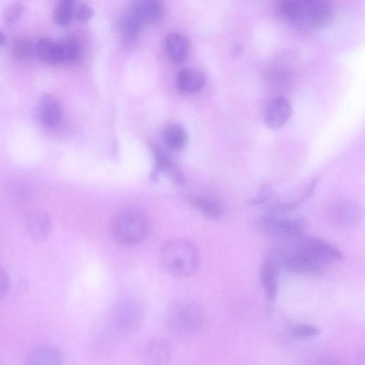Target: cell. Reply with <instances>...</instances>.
<instances>
[{"instance_id":"obj_1","label":"cell","mask_w":365,"mask_h":365,"mask_svg":"<svg viewBox=\"0 0 365 365\" xmlns=\"http://www.w3.org/2000/svg\"><path fill=\"white\" fill-rule=\"evenodd\" d=\"M279 16L290 24L304 29L324 27L333 19L334 6L324 0H287L278 2Z\"/></svg>"},{"instance_id":"obj_2","label":"cell","mask_w":365,"mask_h":365,"mask_svg":"<svg viewBox=\"0 0 365 365\" xmlns=\"http://www.w3.org/2000/svg\"><path fill=\"white\" fill-rule=\"evenodd\" d=\"M160 254L163 267L174 277H189L198 269V250L187 240L178 238L168 240L163 245Z\"/></svg>"},{"instance_id":"obj_3","label":"cell","mask_w":365,"mask_h":365,"mask_svg":"<svg viewBox=\"0 0 365 365\" xmlns=\"http://www.w3.org/2000/svg\"><path fill=\"white\" fill-rule=\"evenodd\" d=\"M150 222L145 214L136 209H125L113 218L110 233L113 240L124 246L141 242L148 235Z\"/></svg>"},{"instance_id":"obj_4","label":"cell","mask_w":365,"mask_h":365,"mask_svg":"<svg viewBox=\"0 0 365 365\" xmlns=\"http://www.w3.org/2000/svg\"><path fill=\"white\" fill-rule=\"evenodd\" d=\"M285 252L297 255L324 269L325 265L341 262L342 252L328 241L314 236H299L292 239Z\"/></svg>"},{"instance_id":"obj_5","label":"cell","mask_w":365,"mask_h":365,"mask_svg":"<svg viewBox=\"0 0 365 365\" xmlns=\"http://www.w3.org/2000/svg\"><path fill=\"white\" fill-rule=\"evenodd\" d=\"M256 230L264 235L283 240L300 236L307 227L303 217L262 215L255 221Z\"/></svg>"},{"instance_id":"obj_6","label":"cell","mask_w":365,"mask_h":365,"mask_svg":"<svg viewBox=\"0 0 365 365\" xmlns=\"http://www.w3.org/2000/svg\"><path fill=\"white\" fill-rule=\"evenodd\" d=\"M168 319L175 330L187 333L197 329L201 324L202 312L195 302L187 299H178L168 307Z\"/></svg>"},{"instance_id":"obj_7","label":"cell","mask_w":365,"mask_h":365,"mask_svg":"<svg viewBox=\"0 0 365 365\" xmlns=\"http://www.w3.org/2000/svg\"><path fill=\"white\" fill-rule=\"evenodd\" d=\"M142 314L139 304L130 299L118 302L112 311L113 320L115 326L125 331L133 330L138 326L142 320Z\"/></svg>"},{"instance_id":"obj_8","label":"cell","mask_w":365,"mask_h":365,"mask_svg":"<svg viewBox=\"0 0 365 365\" xmlns=\"http://www.w3.org/2000/svg\"><path fill=\"white\" fill-rule=\"evenodd\" d=\"M331 222L340 227H352L360 224L363 217L361 205L352 200H341L330 207Z\"/></svg>"},{"instance_id":"obj_9","label":"cell","mask_w":365,"mask_h":365,"mask_svg":"<svg viewBox=\"0 0 365 365\" xmlns=\"http://www.w3.org/2000/svg\"><path fill=\"white\" fill-rule=\"evenodd\" d=\"M292 113V106L289 101L279 96L273 98L267 104L263 113V120L269 128L277 130L287 123Z\"/></svg>"},{"instance_id":"obj_10","label":"cell","mask_w":365,"mask_h":365,"mask_svg":"<svg viewBox=\"0 0 365 365\" xmlns=\"http://www.w3.org/2000/svg\"><path fill=\"white\" fill-rule=\"evenodd\" d=\"M24 224L29 237L35 242H43L51 231V220L47 212L32 210L24 217Z\"/></svg>"},{"instance_id":"obj_11","label":"cell","mask_w":365,"mask_h":365,"mask_svg":"<svg viewBox=\"0 0 365 365\" xmlns=\"http://www.w3.org/2000/svg\"><path fill=\"white\" fill-rule=\"evenodd\" d=\"M280 266L277 255L273 254L265 259L260 269V283L269 301H274L277 295Z\"/></svg>"},{"instance_id":"obj_12","label":"cell","mask_w":365,"mask_h":365,"mask_svg":"<svg viewBox=\"0 0 365 365\" xmlns=\"http://www.w3.org/2000/svg\"><path fill=\"white\" fill-rule=\"evenodd\" d=\"M36 116L46 126L56 125L61 118V108L57 99L48 94H43L36 106Z\"/></svg>"},{"instance_id":"obj_13","label":"cell","mask_w":365,"mask_h":365,"mask_svg":"<svg viewBox=\"0 0 365 365\" xmlns=\"http://www.w3.org/2000/svg\"><path fill=\"white\" fill-rule=\"evenodd\" d=\"M129 9L142 25L158 21L165 11L163 3L157 0L135 1Z\"/></svg>"},{"instance_id":"obj_14","label":"cell","mask_w":365,"mask_h":365,"mask_svg":"<svg viewBox=\"0 0 365 365\" xmlns=\"http://www.w3.org/2000/svg\"><path fill=\"white\" fill-rule=\"evenodd\" d=\"M25 365H63V357L56 347L41 345L29 352Z\"/></svg>"},{"instance_id":"obj_15","label":"cell","mask_w":365,"mask_h":365,"mask_svg":"<svg viewBox=\"0 0 365 365\" xmlns=\"http://www.w3.org/2000/svg\"><path fill=\"white\" fill-rule=\"evenodd\" d=\"M34 193L32 185L21 178H11L7 185V194L10 203L15 207L27 205Z\"/></svg>"},{"instance_id":"obj_16","label":"cell","mask_w":365,"mask_h":365,"mask_svg":"<svg viewBox=\"0 0 365 365\" xmlns=\"http://www.w3.org/2000/svg\"><path fill=\"white\" fill-rule=\"evenodd\" d=\"M153 153L155 158L154 175L163 173L173 183L183 185L185 178L180 168L160 149L154 148Z\"/></svg>"},{"instance_id":"obj_17","label":"cell","mask_w":365,"mask_h":365,"mask_svg":"<svg viewBox=\"0 0 365 365\" xmlns=\"http://www.w3.org/2000/svg\"><path fill=\"white\" fill-rule=\"evenodd\" d=\"M206 83L205 75L200 70L192 68L182 69L177 76V86L185 93L200 91Z\"/></svg>"},{"instance_id":"obj_18","label":"cell","mask_w":365,"mask_h":365,"mask_svg":"<svg viewBox=\"0 0 365 365\" xmlns=\"http://www.w3.org/2000/svg\"><path fill=\"white\" fill-rule=\"evenodd\" d=\"M165 44L167 55L174 63L184 61L189 54V41L182 34L173 32L168 34Z\"/></svg>"},{"instance_id":"obj_19","label":"cell","mask_w":365,"mask_h":365,"mask_svg":"<svg viewBox=\"0 0 365 365\" xmlns=\"http://www.w3.org/2000/svg\"><path fill=\"white\" fill-rule=\"evenodd\" d=\"M38 56L45 62L56 64L62 63L59 42L48 37L40 38L34 46Z\"/></svg>"},{"instance_id":"obj_20","label":"cell","mask_w":365,"mask_h":365,"mask_svg":"<svg viewBox=\"0 0 365 365\" xmlns=\"http://www.w3.org/2000/svg\"><path fill=\"white\" fill-rule=\"evenodd\" d=\"M189 202L204 215L220 219L225 214V208L217 200L205 196L191 195Z\"/></svg>"},{"instance_id":"obj_21","label":"cell","mask_w":365,"mask_h":365,"mask_svg":"<svg viewBox=\"0 0 365 365\" xmlns=\"http://www.w3.org/2000/svg\"><path fill=\"white\" fill-rule=\"evenodd\" d=\"M163 137L167 146L175 151L183 149L187 142V134L185 128L177 123L169 124L165 128Z\"/></svg>"},{"instance_id":"obj_22","label":"cell","mask_w":365,"mask_h":365,"mask_svg":"<svg viewBox=\"0 0 365 365\" xmlns=\"http://www.w3.org/2000/svg\"><path fill=\"white\" fill-rule=\"evenodd\" d=\"M62 63H75L81 57V48L78 41L73 38H67L59 42Z\"/></svg>"},{"instance_id":"obj_23","label":"cell","mask_w":365,"mask_h":365,"mask_svg":"<svg viewBox=\"0 0 365 365\" xmlns=\"http://www.w3.org/2000/svg\"><path fill=\"white\" fill-rule=\"evenodd\" d=\"M75 10L74 1L61 0L58 2L53 13L55 22L60 26L67 25L71 20Z\"/></svg>"},{"instance_id":"obj_24","label":"cell","mask_w":365,"mask_h":365,"mask_svg":"<svg viewBox=\"0 0 365 365\" xmlns=\"http://www.w3.org/2000/svg\"><path fill=\"white\" fill-rule=\"evenodd\" d=\"M34 50L31 41L26 37H17L11 44L13 56L18 60H24L30 57Z\"/></svg>"},{"instance_id":"obj_25","label":"cell","mask_w":365,"mask_h":365,"mask_svg":"<svg viewBox=\"0 0 365 365\" xmlns=\"http://www.w3.org/2000/svg\"><path fill=\"white\" fill-rule=\"evenodd\" d=\"M149 357L157 364H164L170 359V351L163 341H155L148 348Z\"/></svg>"},{"instance_id":"obj_26","label":"cell","mask_w":365,"mask_h":365,"mask_svg":"<svg viewBox=\"0 0 365 365\" xmlns=\"http://www.w3.org/2000/svg\"><path fill=\"white\" fill-rule=\"evenodd\" d=\"M142 24L136 19L132 11L128 10L123 15L120 21V29L123 32L130 37H134L137 35L141 28Z\"/></svg>"},{"instance_id":"obj_27","label":"cell","mask_w":365,"mask_h":365,"mask_svg":"<svg viewBox=\"0 0 365 365\" xmlns=\"http://www.w3.org/2000/svg\"><path fill=\"white\" fill-rule=\"evenodd\" d=\"M24 11V5L22 2H11L4 7L3 18L6 23H14L21 17Z\"/></svg>"},{"instance_id":"obj_28","label":"cell","mask_w":365,"mask_h":365,"mask_svg":"<svg viewBox=\"0 0 365 365\" xmlns=\"http://www.w3.org/2000/svg\"><path fill=\"white\" fill-rule=\"evenodd\" d=\"M290 333L296 338L302 339L319 335L320 329L312 324H299L293 326L290 329Z\"/></svg>"},{"instance_id":"obj_29","label":"cell","mask_w":365,"mask_h":365,"mask_svg":"<svg viewBox=\"0 0 365 365\" xmlns=\"http://www.w3.org/2000/svg\"><path fill=\"white\" fill-rule=\"evenodd\" d=\"M74 14L78 21L86 22L93 16V11L88 5L81 4L75 7Z\"/></svg>"},{"instance_id":"obj_30","label":"cell","mask_w":365,"mask_h":365,"mask_svg":"<svg viewBox=\"0 0 365 365\" xmlns=\"http://www.w3.org/2000/svg\"><path fill=\"white\" fill-rule=\"evenodd\" d=\"M10 279L7 272L0 267V299L4 297L9 291Z\"/></svg>"},{"instance_id":"obj_31","label":"cell","mask_w":365,"mask_h":365,"mask_svg":"<svg viewBox=\"0 0 365 365\" xmlns=\"http://www.w3.org/2000/svg\"><path fill=\"white\" fill-rule=\"evenodd\" d=\"M6 40L5 35L3 31H0V46H1Z\"/></svg>"}]
</instances>
